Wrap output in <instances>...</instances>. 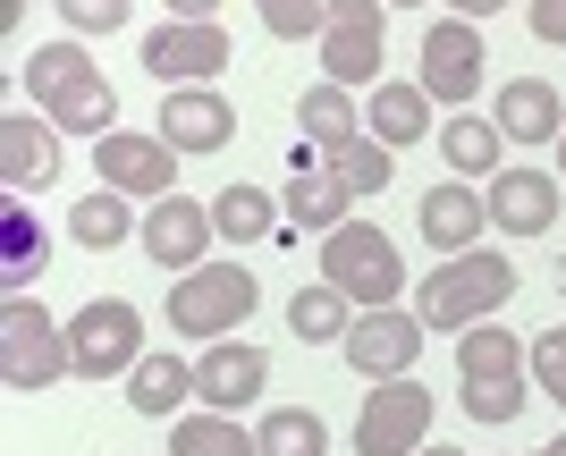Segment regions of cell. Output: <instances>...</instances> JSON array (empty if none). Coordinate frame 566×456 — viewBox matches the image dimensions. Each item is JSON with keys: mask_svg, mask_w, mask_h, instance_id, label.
Instances as JSON below:
<instances>
[{"mask_svg": "<svg viewBox=\"0 0 566 456\" xmlns=\"http://www.w3.org/2000/svg\"><path fill=\"white\" fill-rule=\"evenodd\" d=\"M76 356H69V321L43 305V296H9L0 305V381L18 397H43L51 381H69Z\"/></svg>", "mask_w": 566, "mask_h": 456, "instance_id": "obj_3", "label": "cell"}, {"mask_svg": "<svg viewBox=\"0 0 566 456\" xmlns=\"http://www.w3.org/2000/svg\"><path fill=\"white\" fill-rule=\"evenodd\" d=\"M516 296V254H449V263L431 271L423 288H415V312H423V330H473V321H491L499 305Z\"/></svg>", "mask_w": 566, "mask_h": 456, "instance_id": "obj_2", "label": "cell"}, {"mask_svg": "<svg viewBox=\"0 0 566 456\" xmlns=\"http://www.w3.org/2000/svg\"><path fill=\"white\" fill-rule=\"evenodd\" d=\"M355 381H415V356H423V312L415 305H380V312H355V330L338 338Z\"/></svg>", "mask_w": 566, "mask_h": 456, "instance_id": "obj_7", "label": "cell"}, {"mask_svg": "<svg viewBox=\"0 0 566 456\" xmlns=\"http://www.w3.org/2000/svg\"><path fill=\"white\" fill-rule=\"evenodd\" d=\"M195 397V363L187 356H144L136 372H127V406L144 414V423H178Z\"/></svg>", "mask_w": 566, "mask_h": 456, "instance_id": "obj_23", "label": "cell"}, {"mask_svg": "<svg viewBox=\"0 0 566 456\" xmlns=\"http://www.w3.org/2000/svg\"><path fill=\"white\" fill-rule=\"evenodd\" d=\"M558 178H566V136H558Z\"/></svg>", "mask_w": 566, "mask_h": 456, "instance_id": "obj_43", "label": "cell"}, {"mask_svg": "<svg viewBox=\"0 0 566 456\" xmlns=\"http://www.w3.org/2000/svg\"><path fill=\"white\" fill-rule=\"evenodd\" d=\"M415 456H465V448H415Z\"/></svg>", "mask_w": 566, "mask_h": 456, "instance_id": "obj_41", "label": "cell"}, {"mask_svg": "<svg viewBox=\"0 0 566 456\" xmlns=\"http://www.w3.org/2000/svg\"><path fill=\"white\" fill-rule=\"evenodd\" d=\"M271 389V356H262L254 338H212L203 356H195V397L212 414H245Z\"/></svg>", "mask_w": 566, "mask_h": 456, "instance_id": "obj_15", "label": "cell"}, {"mask_svg": "<svg viewBox=\"0 0 566 456\" xmlns=\"http://www.w3.org/2000/svg\"><path fill=\"white\" fill-rule=\"evenodd\" d=\"M499 9H507V0H449V18H473V25L499 18Z\"/></svg>", "mask_w": 566, "mask_h": 456, "instance_id": "obj_39", "label": "cell"}, {"mask_svg": "<svg viewBox=\"0 0 566 456\" xmlns=\"http://www.w3.org/2000/svg\"><path fill=\"white\" fill-rule=\"evenodd\" d=\"M178 25H220V0H161Z\"/></svg>", "mask_w": 566, "mask_h": 456, "instance_id": "obj_38", "label": "cell"}, {"mask_svg": "<svg viewBox=\"0 0 566 456\" xmlns=\"http://www.w3.org/2000/svg\"><path fill=\"white\" fill-rule=\"evenodd\" d=\"M457 397L473 423H516L533 397V347L507 321H473L457 330Z\"/></svg>", "mask_w": 566, "mask_h": 456, "instance_id": "obj_1", "label": "cell"}, {"mask_svg": "<svg viewBox=\"0 0 566 456\" xmlns=\"http://www.w3.org/2000/svg\"><path fill=\"white\" fill-rule=\"evenodd\" d=\"M287 330L305 338V347H338V338L355 330V305L331 288V279H313V288L287 296Z\"/></svg>", "mask_w": 566, "mask_h": 456, "instance_id": "obj_29", "label": "cell"}, {"mask_svg": "<svg viewBox=\"0 0 566 456\" xmlns=\"http://www.w3.org/2000/svg\"><path fill=\"white\" fill-rule=\"evenodd\" d=\"M331 178H338V187H355V194H380L389 178H398V152L364 127V136H347V145L331 152Z\"/></svg>", "mask_w": 566, "mask_h": 456, "instance_id": "obj_32", "label": "cell"}, {"mask_svg": "<svg viewBox=\"0 0 566 456\" xmlns=\"http://www.w3.org/2000/svg\"><path fill=\"white\" fill-rule=\"evenodd\" d=\"M296 136H305V145H322V152H338L347 136H364L355 94H347V85H331V76H322V85H305V102H296Z\"/></svg>", "mask_w": 566, "mask_h": 456, "instance_id": "obj_28", "label": "cell"}, {"mask_svg": "<svg viewBox=\"0 0 566 456\" xmlns=\"http://www.w3.org/2000/svg\"><path fill=\"white\" fill-rule=\"evenodd\" d=\"M558 288H566V263H558Z\"/></svg>", "mask_w": 566, "mask_h": 456, "instance_id": "obj_44", "label": "cell"}, {"mask_svg": "<svg viewBox=\"0 0 566 456\" xmlns=\"http://www.w3.org/2000/svg\"><path fill=\"white\" fill-rule=\"evenodd\" d=\"M533 389L566 406V321H558V330H542V338H533Z\"/></svg>", "mask_w": 566, "mask_h": 456, "instance_id": "obj_36", "label": "cell"}, {"mask_svg": "<svg viewBox=\"0 0 566 456\" xmlns=\"http://www.w3.org/2000/svg\"><path fill=\"white\" fill-rule=\"evenodd\" d=\"M212 229L229 245H262V237H280V229H287V212L271 203V187H245V178H237V187L212 194Z\"/></svg>", "mask_w": 566, "mask_h": 456, "instance_id": "obj_27", "label": "cell"}, {"mask_svg": "<svg viewBox=\"0 0 566 456\" xmlns=\"http://www.w3.org/2000/svg\"><path fill=\"white\" fill-rule=\"evenodd\" d=\"M431 448V389L423 381H373L355 414V456H415Z\"/></svg>", "mask_w": 566, "mask_h": 456, "instance_id": "obj_8", "label": "cell"}, {"mask_svg": "<svg viewBox=\"0 0 566 456\" xmlns=\"http://www.w3.org/2000/svg\"><path fill=\"white\" fill-rule=\"evenodd\" d=\"M499 136H516V145H558L566 136V94L549 85V76H507L491 102Z\"/></svg>", "mask_w": 566, "mask_h": 456, "instance_id": "obj_19", "label": "cell"}, {"mask_svg": "<svg viewBox=\"0 0 566 456\" xmlns=\"http://www.w3.org/2000/svg\"><path fill=\"white\" fill-rule=\"evenodd\" d=\"M43 263H51V237H43V220H34V203H0V271H9V296H34Z\"/></svg>", "mask_w": 566, "mask_h": 456, "instance_id": "obj_24", "label": "cell"}, {"mask_svg": "<svg viewBox=\"0 0 566 456\" xmlns=\"http://www.w3.org/2000/svg\"><path fill=\"white\" fill-rule=\"evenodd\" d=\"M287 229H296V237H331V229H347L355 220V187H338L331 169H313V178H296V187H287Z\"/></svg>", "mask_w": 566, "mask_h": 456, "instance_id": "obj_25", "label": "cell"}, {"mask_svg": "<svg viewBox=\"0 0 566 456\" xmlns=\"http://www.w3.org/2000/svg\"><path fill=\"white\" fill-rule=\"evenodd\" d=\"M542 456H566V432H558V439H549V448H542Z\"/></svg>", "mask_w": 566, "mask_h": 456, "instance_id": "obj_40", "label": "cell"}, {"mask_svg": "<svg viewBox=\"0 0 566 456\" xmlns=\"http://www.w3.org/2000/svg\"><path fill=\"white\" fill-rule=\"evenodd\" d=\"M262 305V288H254V271L245 263H203V271H187V279H169V330L178 338H195V347H212V338H237V321Z\"/></svg>", "mask_w": 566, "mask_h": 456, "instance_id": "obj_4", "label": "cell"}, {"mask_svg": "<svg viewBox=\"0 0 566 456\" xmlns=\"http://www.w3.org/2000/svg\"><path fill=\"white\" fill-rule=\"evenodd\" d=\"M415 229H423V245L449 263V254H473V245H482V229H491V203H482V187L449 178V187H423V203H415Z\"/></svg>", "mask_w": 566, "mask_h": 456, "instance_id": "obj_17", "label": "cell"}, {"mask_svg": "<svg viewBox=\"0 0 566 456\" xmlns=\"http://www.w3.org/2000/svg\"><path fill=\"white\" fill-rule=\"evenodd\" d=\"M169 456H262L254 448V432H245V423H237V414H178V423H169Z\"/></svg>", "mask_w": 566, "mask_h": 456, "instance_id": "obj_30", "label": "cell"}, {"mask_svg": "<svg viewBox=\"0 0 566 456\" xmlns=\"http://www.w3.org/2000/svg\"><path fill=\"white\" fill-rule=\"evenodd\" d=\"M380 34H389V9L380 0H331L322 18V76L331 85H380Z\"/></svg>", "mask_w": 566, "mask_h": 456, "instance_id": "obj_10", "label": "cell"}, {"mask_svg": "<svg viewBox=\"0 0 566 456\" xmlns=\"http://www.w3.org/2000/svg\"><path fill=\"white\" fill-rule=\"evenodd\" d=\"M69 237L85 245V254H111V245L144 237V220H136V194H118V187H102V194H76V212H69Z\"/></svg>", "mask_w": 566, "mask_h": 456, "instance_id": "obj_26", "label": "cell"}, {"mask_svg": "<svg viewBox=\"0 0 566 456\" xmlns=\"http://www.w3.org/2000/svg\"><path fill=\"white\" fill-rule=\"evenodd\" d=\"M69 356H76V381H118L136 372L153 347H144V312L127 296H94V305L69 321Z\"/></svg>", "mask_w": 566, "mask_h": 456, "instance_id": "obj_6", "label": "cell"}, {"mask_svg": "<svg viewBox=\"0 0 566 456\" xmlns=\"http://www.w3.org/2000/svg\"><path fill=\"white\" fill-rule=\"evenodd\" d=\"M254 448L262 456H331V423L313 406H271L254 423Z\"/></svg>", "mask_w": 566, "mask_h": 456, "instance_id": "obj_31", "label": "cell"}, {"mask_svg": "<svg viewBox=\"0 0 566 456\" xmlns=\"http://www.w3.org/2000/svg\"><path fill=\"white\" fill-rule=\"evenodd\" d=\"M380 9H423V0H380Z\"/></svg>", "mask_w": 566, "mask_h": 456, "instance_id": "obj_42", "label": "cell"}, {"mask_svg": "<svg viewBox=\"0 0 566 456\" xmlns=\"http://www.w3.org/2000/svg\"><path fill=\"white\" fill-rule=\"evenodd\" d=\"M178 161H187V152H169L161 136L111 127V136L94 145V187H118V194H136V203H161V194H178Z\"/></svg>", "mask_w": 566, "mask_h": 456, "instance_id": "obj_11", "label": "cell"}, {"mask_svg": "<svg viewBox=\"0 0 566 456\" xmlns=\"http://www.w3.org/2000/svg\"><path fill=\"white\" fill-rule=\"evenodd\" d=\"M254 9L271 43H322V18H331V0H254Z\"/></svg>", "mask_w": 566, "mask_h": 456, "instance_id": "obj_34", "label": "cell"}, {"mask_svg": "<svg viewBox=\"0 0 566 456\" xmlns=\"http://www.w3.org/2000/svg\"><path fill=\"white\" fill-rule=\"evenodd\" d=\"M237 43L220 34V25H178L161 18L153 34H144V76L161 85V94H178V85H212V76H229Z\"/></svg>", "mask_w": 566, "mask_h": 456, "instance_id": "obj_9", "label": "cell"}, {"mask_svg": "<svg viewBox=\"0 0 566 456\" xmlns=\"http://www.w3.org/2000/svg\"><path fill=\"white\" fill-rule=\"evenodd\" d=\"M60 18H69V34L85 43V34H118L127 25V0H51Z\"/></svg>", "mask_w": 566, "mask_h": 456, "instance_id": "obj_35", "label": "cell"}, {"mask_svg": "<svg viewBox=\"0 0 566 456\" xmlns=\"http://www.w3.org/2000/svg\"><path fill=\"white\" fill-rule=\"evenodd\" d=\"M51 178H60V127L25 102L0 119V187H9V203H34Z\"/></svg>", "mask_w": 566, "mask_h": 456, "instance_id": "obj_14", "label": "cell"}, {"mask_svg": "<svg viewBox=\"0 0 566 456\" xmlns=\"http://www.w3.org/2000/svg\"><path fill=\"white\" fill-rule=\"evenodd\" d=\"M102 76V60L76 34H60V43H43V51H25V102L34 110H51V102H69L76 85H94Z\"/></svg>", "mask_w": 566, "mask_h": 456, "instance_id": "obj_20", "label": "cell"}, {"mask_svg": "<svg viewBox=\"0 0 566 456\" xmlns=\"http://www.w3.org/2000/svg\"><path fill=\"white\" fill-rule=\"evenodd\" d=\"M415 85H423L440 110H465V102L482 94V25H473V18H440V25H431Z\"/></svg>", "mask_w": 566, "mask_h": 456, "instance_id": "obj_12", "label": "cell"}, {"mask_svg": "<svg viewBox=\"0 0 566 456\" xmlns=\"http://www.w3.org/2000/svg\"><path fill=\"white\" fill-rule=\"evenodd\" d=\"M322 279H331L355 312H380V305L406 296V263H398V245L380 237L373 220H347V229L322 237Z\"/></svg>", "mask_w": 566, "mask_h": 456, "instance_id": "obj_5", "label": "cell"}, {"mask_svg": "<svg viewBox=\"0 0 566 456\" xmlns=\"http://www.w3.org/2000/svg\"><path fill=\"white\" fill-rule=\"evenodd\" d=\"M364 127H373L380 145H423L431 127H440V102L423 94V85H373V102H364Z\"/></svg>", "mask_w": 566, "mask_h": 456, "instance_id": "obj_21", "label": "cell"}, {"mask_svg": "<svg viewBox=\"0 0 566 456\" xmlns=\"http://www.w3.org/2000/svg\"><path fill=\"white\" fill-rule=\"evenodd\" d=\"M558 169H499L491 187H482V203H491V229L499 237H549L558 229Z\"/></svg>", "mask_w": 566, "mask_h": 456, "instance_id": "obj_16", "label": "cell"}, {"mask_svg": "<svg viewBox=\"0 0 566 456\" xmlns=\"http://www.w3.org/2000/svg\"><path fill=\"white\" fill-rule=\"evenodd\" d=\"M499 152H507L499 119H473V110L440 119V161H449V178H465V187H491V178H499Z\"/></svg>", "mask_w": 566, "mask_h": 456, "instance_id": "obj_22", "label": "cell"}, {"mask_svg": "<svg viewBox=\"0 0 566 456\" xmlns=\"http://www.w3.org/2000/svg\"><path fill=\"white\" fill-rule=\"evenodd\" d=\"M43 119L60 127V136H94V145H102V136H111V119H118V94H111V76H94V85H76L69 102H51Z\"/></svg>", "mask_w": 566, "mask_h": 456, "instance_id": "obj_33", "label": "cell"}, {"mask_svg": "<svg viewBox=\"0 0 566 456\" xmlns=\"http://www.w3.org/2000/svg\"><path fill=\"white\" fill-rule=\"evenodd\" d=\"M144 254L161 271H203L212 263V245H220V229H212V203H195V194H161V203H144Z\"/></svg>", "mask_w": 566, "mask_h": 456, "instance_id": "obj_13", "label": "cell"}, {"mask_svg": "<svg viewBox=\"0 0 566 456\" xmlns=\"http://www.w3.org/2000/svg\"><path fill=\"white\" fill-rule=\"evenodd\" d=\"M524 18H533V34H542L549 51H566V0H533Z\"/></svg>", "mask_w": 566, "mask_h": 456, "instance_id": "obj_37", "label": "cell"}, {"mask_svg": "<svg viewBox=\"0 0 566 456\" xmlns=\"http://www.w3.org/2000/svg\"><path fill=\"white\" fill-rule=\"evenodd\" d=\"M237 136V110L212 94V85H178L161 94V145L169 152H220Z\"/></svg>", "mask_w": 566, "mask_h": 456, "instance_id": "obj_18", "label": "cell"}]
</instances>
